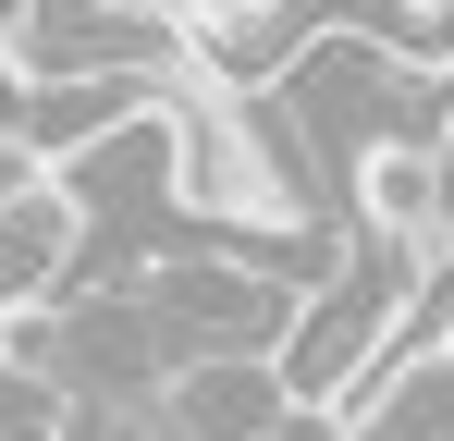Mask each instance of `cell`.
<instances>
[{
	"instance_id": "3",
	"label": "cell",
	"mask_w": 454,
	"mask_h": 441,
	"mask_svg": "<svg viewBox=\"0 0 454 441\" xmlns=\"http://www.w3.org/2000/svg\"><path fill=\"white\" fill-rule=\"evenodd\" d=\"M148 429L160 441H295L307 417H295V392H283L270 356H197V368H172Z\"/></svg>"
},
{
	"instance_id": "7",
	"label": "cell",
	"mask_w": 454,
	"mask_h": 441,
	"mask_svg": "<svg viewBox=\"0 0 454 441\" xmlns=\"http://www.w3.org/2000/svg\"><path fill=\"white\" fill-rule=\"evenodd\" d=\"M393 25H418V37H442V25H454V0H393Z\"/></svg>"
},
{
	"instance_id": "5",
	"label": "cell",
	"mask_w": 454,
	"mask_h": 441,
	"mask_svg": "<svg viewBox=\"0 0 454 441\" xmlns=\"http://www.w3.org/2000/svg\"><path fill=\"white\" fill-rule=\"evenodd\" d=\"M344 209H356V233L430 258V245H442V147H369L356 184H344Z\"/></svg>"
},
{
	"instance_id": "4",
	"label": "cell",
	"mask_w": 454,
	"mask_h": 441,
	"mask_svg": "<svg viewBox=\"0 0 454 441\" xmlns=\"http://www.w3.org/2000/svg\"><path fill=\"white\" fill-rule=\"evenodd\" d=\"M86 258H98V245H86V209L37 172V184L0 209V331H12V319L74 306V294H86Z\"/></svg>"
},
{
	"instance_id": "8",
	"label": "cell",
	"mask_w": 454,
	"mask_h": 441,
	"mask_svg": "<svg viewBox=\"0 0 454 441\" xmlns=\"http://www.w3.org/2000/svg\"><path fill=\"white\" fill-rule=\"evenodd\" d=\"M37 12H50V0H0V50H12V37H25Z\"/></svg>"
},
{
	"instance_id": "2",
	"label": "cell",
	"mask_w": 454,
	"mask_h": 441,
	"mask_svg": "<svg viewBox=\"0 0 454 441\" xmlns=\"http://www.w3.org/2000/svg\"><path fill=\"white\" fill-rule=\"evenodd\" d=\"M136 294H148V319L172 331V356H283V331H295L307 282L283 270V258H258V245H160L148 270H136Z\"/></svg>"
},
{
	"instance_id": "6",
	"label": "cell",
	"mask_w": 454,
	"mask_h": 441,
	"mask_svg": "<svg viewBox=\"0 0 454 441\" xmlns=\"http://www.w3.org/2000/svg\"><path fill=\"white\" fill-rule=\"evenodd\" d=\"M25 184H37V159H25V135H12V123H0V209H12V197H25Z\"/></svg>"
},
{
	"instance_id": "1",
	"label": "cell",
	"mask_w": 454,
	"mask_h": 441,
	"mask_svg": "<svg viewBox=\"0 0 454 441\" xmlns=\"http://www.w3.org/2000/svg\"><path fill=\"white\" fill-rule=\"evenodd\" d=\"M418 294H430V258L418 245H380V233H356L344 245V270H319L295 306V331H283V392H295V417H356L380 392V368L405 356V331H418Z\"/></svg>"
}]
</instances>
